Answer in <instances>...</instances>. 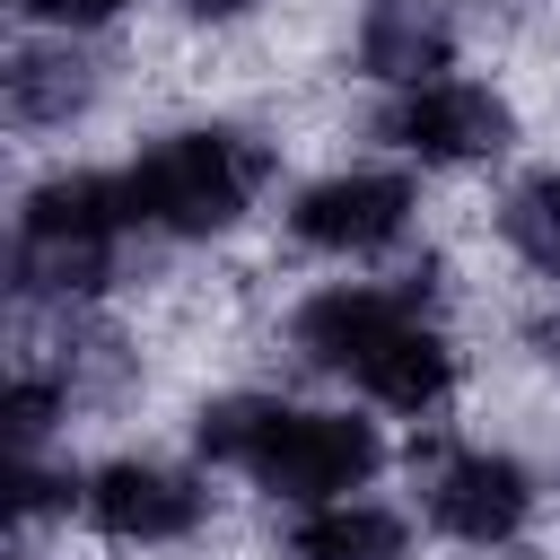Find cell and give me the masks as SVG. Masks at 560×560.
Listing matches in <instances>:
<instances>
[{"instance_id":"8992f818","label":"cell","mask_w":560,"mask_h":560,"mask_svg":"<svg viewBox=\"0 0 560 560\" xmlns=\"http://www.w3.org/2000/svg\"><path fill=\"white\" fill-rule=\"evenodd\" d=\"M534 499H542V481H534V464L508 455V446H455V455H438L429 481H420L429 525H438L446 542H464V551L516 542V525L534 516Z\"/></svg>"},{"instance_id":"8fae6325","label":"cell","mask_w":560,"mask_h":560,"mask_svg":"<svg viewBox=\"0 0 560 560\" xmlns=\"http://www.w3.org/2000/svg\"><path fill=\"white\" fill-rule=\"evenodd\" d=\"M289 560H411V534L376 499H324L289 525Z\"/></svg>"},{"instance_id":"ba28073f","label":"cell","mask_w":560,"mask_h":560,"mask_svg":"<svg viewBox=\"0 0 560 560\" xmlns=\"http://www.w3.org/2000/svg\"><path fill=\"white\" fill-rule=\"evenodd\" d=\"M131 228H140V210H131L122 166H52L18 192V236L26 245H114L122 254Z\"/></svg>"},{"instance_id":"6da1fadb","label":"cell","mask_w":560,"mask_h":560,"mask_svg":"<svg viewBox=\"0 0 560 560\" xmlns=\"http://www.w3.org/2000/svg\"><path fill=\"white\" fill-rule=\"evenodd\" d=\"M192 455L245 472L254 490L289 499V508H324V499H359L385 472V438L359 411H315V402H280V394H210L192 411Z\"/></svg>"},{"instance_id":"7a4b0ae2","label":"cell","mask_w":560,"mask_h":560,"mask_svg":"<svg viewBox=\"0 0 560 560\" xmlns=\"http://www.w3.org/2000/svg\"><path fill=\"white\" fill-rule=\"evenodd\" d=\"M122 184H131L140 236L210 245V236H236L245 210L262 201L271 149H262L254 131H228V122H184V131L140 140V149L122 158Z\"/></svg>"},{"instance_id":"5bb4252c","label":"cell","mask_w":560,"mask_h":560,"mask_svg":"<svg viewBox=\"0 0 560 560\" xmlns=\"http://www.w3.org/2000/svg\"><path fill=\"white\" fill-rule=\"evenodd\" d=\"M131 0H18V18L26 26H44V35H96V26H114Z\"/></svg>"},{"instance_id":"3957f363","label":"cell","mask_w":560,"mask_h":560,"mask_svg":"<svg viewBox=\"0 0 560 560\" xmlns=\"http://www.w3.org/2000/svg\"><path fill=\"white\" fill-rule=\"evenodd\" d=\"M411 219H420V184H411V175H394V166H332V175L298 184V192H289V210H280L289 245L332 254V262H368V254L402 245V236H411Z\"/></svg>"},{"instance_id":"5b68a950","label":"cell","mask_w":560,"mask_h":560,"mask_svg":"<svg viewBox=\"0 0 560 560\" xmlns=\"http://www.w3.org/2000/svg\"><path fill=\"white\" fill-rule=\"evenodd\" d=\"M79 516H88V534H105L122 551H175L210 525V481L184 464H158V455H114L88 472Z\"/></svg>"},{"instance_id":"277c9868","label":"cell","mask_w":560,"mask_h":560,"mask_svg":"<svg viewBox=\"0 0 560 560\" xmlns=\"http://www.w3.org/2000/svg\"><path fill=\"white\" fill-rule=\"evenodd\" d=\"M376 131H385L402 158H420V166H490V158H508V140H516V105H508L490 79L438 70V79L394 88V105H385Z\"/></svg>"},{"instance_id":"7c38bea8","label":"cell","mask_w":560,"mask_h":560,"mask_svg":"<svg viewBox=\"0 0 560 560\" xmlns=\"http://www.w3.org/2000/svg\"><path fill=\"white\" fill-rule=\"evenodd\" d=\"M88 96H96V70L70 52V35H61V52H35V44H18V61H9V122H18V131L70 122Z\"/></svg>"},{"instance_id":"52a82bcc","label":"cell","mask_w":560,"mask_h":560,"mask_svg":"<svg viewBox=\"0 0 560 560\" xmlns=\"http://www.w3.org/2000/svg\"><path fill=\"white\" fill-rule=\"evenodd\" d=\"M420 315V289H394V280H324L315 298H298L289 315V350L324 376H359V359Z\"/></svg>"},{"instance_id":"30bf717a","label":"cell","mask_w":560,"mask_h":560,"mask_svg":"<svg viewBox=\"0 0 560 560\" xmlns=\"http://www.w3.org/2000/svg\"><path fill=\"white\" fill-rule=\"evenodd\" d=\"M455 61V9L446 0H368L359 9V70L385 88L438 79Z\"/></svg>"},{"instance_id":"4fadbf2b","label":"cell","mask_w":560,"mask_h":560,"mask_svg":"<svg viewBox=\"0 0 560 560\" xmlns=\"http://www.w3.org/2000/svg\"><path fill=\"white\" fill-rule=\"evenodd\" d=\"M499 236H508V254H516V262L560 271V166H542V175L508 184V201H499Z\"/></svg>"},{"instance_id":"9a60e30c","label":"cell","mask_w":560,"mask_h":560,"mask_svg":"<svg viewBox=\"0 0 560 560\" xmlns=\"http://www.w3.org/2000/svg\"><path fill=\"white\" fill-rule=\"evenodd\" d=\"M508 560H551V551H508Z\"/></svg>"},{"instance_id":"9c48e42d","label":"cell","mask_w":560,"mask_h":560,"mask_svg":"<svg viewBox=\"0 0 560 560\" xmlns=\"http://www.w3.org/2000/svg\"><path fill=\"white\" fill-rule=\"evenodd\" d=\"M455 368H464V359H455V332H446V324H429V306H420L411 324H394V332L359 359V376H350V385H359L368 402L402 411V420H429V411L455 394Z\"/></svg>"}]
</instances>
